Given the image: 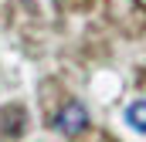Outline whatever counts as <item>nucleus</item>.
<instances>
[{"label":"nucleus","instance_id":"obj_1","mask_svg":"<svg viewBox=\"0 0 146 142\" xmlns=\"http://www.w3.org/2000/svg\"><path fill=\"white\" fill-rule=\"evenodd\" d=\"M54 129L61 135H68V139L82 135L88 129V112H85V105L82 102H65V105L58 108V115H54Z\"/></svg>","mask_w":146,"mask_h":142},{"label":"nucleus","instance_id":"obj_2","mask_svg":"<svg viewBox=\"0 0 146 142\" xmlns=\"http://www.w3.org/2000/svg\"><path fill=\"white\" fill-rule=\"evenodd\" d=\"M126 122L136 132H146V102H133V105L126 108Z\"/></svg>","mask_w":146,"mask_h":142}]
</instances>
